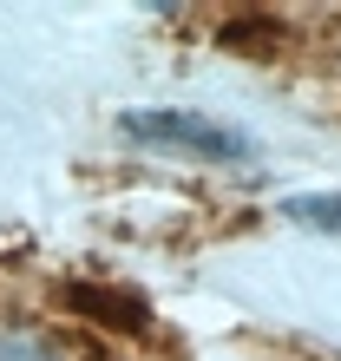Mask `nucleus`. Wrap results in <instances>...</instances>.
Listing matches in <instances>:
<instances>
[{
  "label": "nucleus",
  "mask_w": 341,
  "mask_h": 361,
  "mask_svg": "<svg viewBox=\"0 0 341 361\" xmlns=\"http://www.w3.org/2000/svg\"><path fill=\"white\" fill-rule=\"evenodd\" d=\"M125 138H151V145H170L178 158H204V164H249L256 158V145L237 125H223L210 112H184V105H170V112H132L125 118Z\"/></svg>",
  "instance_id": "nucleus-1"
},
{
  "label": "nucleus",
  "mask_w": 341,
  "mask_h": 361,
  "mask_svg": "<svg viewBox=\"0 0 341 361\" xmlns=\"http://www.w3.org/2000/svg\"><path fill=\"white\" fill-rule=\"evenodd\" d=\"M0 361H73V348L59 342L53 329H39V322L0 315Z\"/></svg>",
  "instance_id": "nucleus-2"
},
{
  "label": "nucleus",
  "mask_w": 341,
  "mask_h": 361,
  "mask_svg": "<svg viewBox=\"0 0 341 361\" xmlns=\"http://www.w3.org/2000/svg\"><path fill=\"white\" fill-rule=\"evenodd\" d=\"M289 224H315V230H341V190H315V197H283L275 204Z\"/></svg>",
  "instance_id": "nucleus-3"
}]
</instances>
